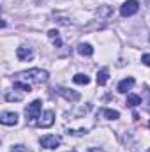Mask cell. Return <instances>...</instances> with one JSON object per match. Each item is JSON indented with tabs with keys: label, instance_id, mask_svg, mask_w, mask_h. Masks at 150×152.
Returning <instances> with one entry per match:
<instances>
[{
	"label": "cell",
	"instance_id": "18",
	"mask_svg": "<svg viewBox=\"0 0 150 152\" xmlns=\"http://www.w3.org/2000/svg\"><path fill=\"white\" fill-rule=\"evenodd\" d=\"M141 62H143L145 66H150V53H147V55L141 57Z\"/></svg>",
	"mask_w": 150,
	"mask_h": 152
},
{
	"label": "cell",
	"instance_id": "9",
	"mask_svg": "<svg viewBox=\"0 0 150 152\" xmlns=\"http://www.w3.org/2000/svg\"><path fill=\"white\" fill-rule=\"evenodd\" d=\"M133 85H134V78H125V80H122L120 83H118V87H117V90L120 92V94H125L127 90H131L133 88Z\"/></svg>",
	"mask_w": 150,
	"mask_h": 152
},
{
	"label": "cell",
	"instance_id": "4",
	"mask_svg": "<svg viewBox=\"0 0 150 152\" xmlns=\"http://www.w3.org/2000/svg\"><path fill=\"white\" fill-rule=\"evenodd\" d=\"M138 9H140V4H138L136 0H127V2L122 4L120 14H122V16H133V14L138 12Z\"/></svg>",
	"mask_w": 150,
	"mask_h": 152
},
{
	"label": "cell",
	"instance_id": "2",
	"mask_svg": "<svg viewBox=\"0 0 150 152\" xmlns=\"http://www.w3.org/2000/svg\"><path fill=\"white\" fill-rule=\"evenodd\" d=\"M25 115H27V122H28V124L37 122V118L41 117V101H39V99L32 101V103L25 108Z\"/></svg>",
	"mask_w": 150,
	"mask_h": 152
},
{
	"label": "cell",
	"instance_id": "21",
	"mask_svg": "<svg viewBox=\"0 0 150 152\" xmlns=\"http://www.w3.org/2000/svg\"><path fill=\"white\" fill-rule=\"evenodd\" d=\"M87 152H104V151H101V149H97V147H92V149H88Z\"/></svg>",
	"mask_w": 150,
	"mask_h": 152
},
{
	"label": "cell",
	"instance_id": "24",
	"mask_svg": "<svg viewBox=\"0 0 150 152\" xmlns=\"http://www.w3.org/2000/svg\"><path fill=\"white\" fill-rule=\"evenodd\" d=\"M149 126H150V124H149Z\"/></svg>",
	"mask_w": 150,
	"mask_h": 152
},
{
	"label": "cell",
	"instance_id": "17",
	"mask_svg": "<svg viewBox=\"0 0 150 152\" xmlns=\"http://www.w3.org/2000/svg\"><path fill=\"white\" fill-rule=\"evenodd\" d=\"M5 99L7 101H21V96L20 94H5Z\"/></svg>",
	"mask_w": 150,
	"mask_h": 152
},
{
	"label": "cell",
	"instance_id": "15",
	"mask_svg": "<svg viewBox=\"0 0 150 152\" xmlns=\"http://www.w3.org/2000/svg\"><path fill=\"white\" fill-rule=\"evenodd\" d=\"M73 81L78 83V85H87V83L90 81V78H88L87 75H81V73H79V75H76L74 78H73Z\"/></svg>",
	"mask_w": 150,
	"mask_h": 152
},
{
	"label": "cell",
	"instance_id": "3",
	"mask_svg": "<svg viewBox=\"0 0 150 152\" xmlns=\"http://www.w3.org/2000/svg\"><path fill=\"white\" fill-rule=\"evenodd\" d=\"M39 142H41V147H44V149H57L62 143V138L57 136V134H46Z\"/></svg>",
	"mask_w": 150,
	"mask_h": 152
},
{
	"label": "cell",
	"instance_id": "19",
	"mask_svg": "<svg viewBox=\"0 0 150 152\" xmlns=\"http://www.w3.org/2000/svg\"><path fill=\"white\" fill-rule=\"evenodd\" d=\"M11 152H28V151H27L25 147H21V145H16V147H14Z\"/></svg>",
	"mask_w": 150,
	"mask_h": 152
},
{
	"label": "cell",
	"instance_id": "20",
	"mask_svg": "<svg viewBox=\"0 0 150 152\" xmlns=\"http://www.w3.org/2000/svg\"><path fill=\"white\" fill-rule=\"evenodd\" d=\"M145 104H147V108L150 110V90H147V101H145Z\"/></svg>",
	"mask_w": 150,
	"mask_h": 152
},
{
	"label": "cell",
	"instance_id": "11",
	"mask_svg": "<svg viewBox=\"0 0 150 152\" xmlns=\"http://www.w3.org/2000/svg\"><path fill=\"white\" fill-rule=\"evenodd\" d=\"M108 78H110V71H108V67H103V69L97 73V85H106Z\"/></svg>",
	"mask_w": 150,
	"mask_h": 152
},
{
	"label": "cell",
	"instance_id": "6",
	"mask_svg": "<svg viewBox=\"0 0 150 152\" xmlns=\"http://www.w3.org/2000/svg\"><path fill=\"white\" fill-rule=\"evenodd\" d=\"M0 122L4 126H16L18 124V113H14V112H4L2 117H0Z\"/></svg>",
	"mask_w": 150,
	"mask_h": 152
},
{
	"label": "cell",
	"instance_id": "22",
	"mask_svg": "<svg viewBox=\"0 0 150 152\" xmlns=\"http://www.w3.org/2000/svg\"><path fill=\"white\" fill-rule=\"evenodd\" d=\"M147 4H149V5H150V0H147Z\"/></svg>",
	"mask_w": 150,
	"mask_h": 152
},
{
	"label": "cell",
	"instance_id": "12",
	"mask_svg": "<svg viewBox=\"0 0 150 152\" xmlns=\"http://www.w3.org/2000/svg\"><path fill=\"white\" fill-rule=\"evenodd\" d=\"M125 104H127V106H131V108H136L138 104H141V97H140V96H136V94H129V96H127Z\"/></svg>",
	"mask_w": 150,
	"mask_h": 152
},
{
	"label": "cell",
	"instance_id": "1",
	"mask_svg": "<svg viewBox=\"0 0 150 152\" xmlns=\"http://www.w3.org/2000/svg\"><path fill=\"white\" fill-rule=\"evenodd\" d=\"M48 71H42V69H30V71H23V73H18L16 78L18 80H25V81H30V83H44L48 81Z\"/></svg>",
	"mask_w": 150,
	"mask_h": 152
},
{
	"label": "cell",
	"instance_id": "23",
	"mask_svg": "<svg viewBox=\"0 0 150 152\" xmlns=\"http://www.w3.org/2000/svg\"><path fill=\"white\" fill-rule=\"evenodd\" d=\"M69 152H76V151H69Z\"/></svg>",
	"mask_w": 150,
	"mask_h": 152
},
{
	"label": "cell",
	"instance_id": "14",
	"mask_svg": "<svg viewBox=\"0 0 150 152\" xmlns=\"http://www.w3.org/2000/svg\"><path fill=\"white\" fill-rule=\"evenodd\" d=\"M95 14H97L99 18H106V16L113 14V9L111 7H108V5H103V7H99V9L95 11Z\"/></svg>",
	"mask_w": 150,
	"mask_h": 152
},
{
	"label": "cell",
	"instance_id": "13",
	"mask_svg": "<svg viewBox=\"0 0 150 152\" xmlns=\"http://www.w3.org/2000/svg\"><path fill=\"white\" fill-rule=\"evenodd\" d=\"M48 37L53 41V46H55V48H60V46H62V39L58 36V30H55V28L50 30V32H48Z\"/></svg>",
	"mask_w": 150,
	"mask_h": 152
},
{
	"label": "cell",
	"instance_id": "8",
	"mask_svg": "<svg viewBox=\"0 0 150 152\" xmlns=\"http://www.w3.org/2000/svg\"><path fill=\"white\" fill-rule=\"evenodd\" d=\"M60 96H64L67 101H79V94L78 92H73V90H69V88H64V87H58V88H55Z\"/></svg>",
	"mask_w": 150,
	"mask_h": 152
},
{
	"label": "cell",
	"instance_id": "10",
	"mask_svg": "<svg viewBox=\"0 0 150 152\" xmlns=\"http://www.w3.org/2000/svg\"><path fill=\"white\" fill-rule=\"evenodd\" d=\"M78 53L83 55V57H90V55L94 53V48H92L90 44H87V42H79V44H78Z\"/></svg>",
	"mask_w": 150,
	"mask_h": 152
},
{
	"label": "cell",
	"instance_id": "16",
	"mask_svg": "<svg viewBox=\"0 0 150 152\" xmlns=\"http://www.w3.org/2000/svg\"><path fill=\"white\" fill-rule=\"evenodd\" d=\"M103 115H104L106 118H110V120H117V118H120V113H118L117 110H103Z\"/></svg>",
	"mask_w": 150,
	"mask_h": 152
},
{
	"label": "cell",
	"instance_id": "5",
	"mask_svg": "<svg viewBox=\"0 0 150 152\" xmlns=\"http://www.w3.org/2000/svg\"><path fill=\"white\" fill-rule=\"evenodd\" d=\"M53 122H55V113L51 112V110H46L44 113H42V117H39L37 120V126L39 127H50V126H53Z\"/></svg>",
	"mask_w": 150,
	"mask_h": 152
},
{
	"label": "cell",
	"instance_id": "7",
	"mask_svg": "<svg viewBox=\"0 0 150 152\" xmlns=\"http://www.w3.org/2000/svg\"><path fill=\"white\" fill-rule=\"evenodd\" d=\"M16 55H18L20 60H30V58L34 57V51H32L30 46H20V48L16 50Z\"/></svg>",
	"mask_w": 150,
	"mask_h": 152
}]
</instances>
